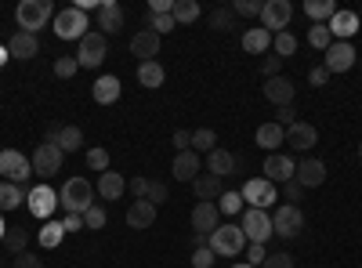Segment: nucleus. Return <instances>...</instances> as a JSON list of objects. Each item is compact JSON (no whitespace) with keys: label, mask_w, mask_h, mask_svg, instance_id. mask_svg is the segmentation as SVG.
I'll return each instance as SVG.
<instances>
[{"label":"nucleus","mask_w":362,"mask_h":268,"mask_svg":"<svg viewBox=\"0 0 362 268\" xmlns=\"http://www.w3.org/2000/svg\"><path fill=\"white\" fill-rule=\"evenodd\" d=\"M58 206H66V214H87L95 206V185L87 177H66L58 189Z\"/></svg>","instance_id":"1"},{"label":"nucleus","mask_w":362,"mask_h":268,"mask_svg":"<svg viewBox=\"0 0 362 268\" xmlns=\"http://www.w3.org/2000/svg\"><path fill=\"white\" fill-rule=\"evenodd\" d=\"M51 18H54V4H51V0H22V4L15 8L18 29H22V33H33V37L40 33Z\"/></svg>","instance_id":"2"},{"label":"nucleus","mask_w":362,"mask_h":268,"mask_svg":"<svg viewBox=\"0 0 362 268\" xmlns=\"http://www.w3.org/2000/svg\"><path fill=\"white\" fill-rule=\"evenodd\" d=\"M51 25H54V37H58V40H76V44H80V40L90 33L87 15H83L80 8H62V11H54Z\"/></svg>","instance_id":"3"},{"label":"nucleus","mask_w":362,"mask_h":268,"mask_svg":"<svg viewBox=\"0 0 362 268\" xmlns=\"http://www.w3.org/2000/svg\"><path fill=\"white\" fill-rule=\"evenodd\" d=\"M300 228H305V214H300L297 203H283L272 211V235H279V240H297Z\"/></svg>","instance_id":"4"},{"label":"nucleus","mask_w":362,"mask_h":268,"mask_svg":"<svg viewBox=\"0 0 362 268\" xmlns=\"http://www.w3.org/2000/svg\"><path fill=\"white\" fill-rule=\"evenodd\" d=\"M210 250L218 257H239L247 250V235L239 225H218V232L210 235Z\"/></svg>","instance_id":"5"},{"label":"nucleus","mask_w":362,"mask_h":268,"mask_svg":"<svg viewBox=\"0 0 362 268\" xmlns=\"http://www.w3.org/2000/svg\"><path fill=\"white\" fill-rule=\"evenodd\" d=\"M105 54H109V40L102 37V33H90L76 44V62H80V69H95V66H102L105 62Z\"/></svg>","instance_id":"6"},{"label":"nucleus","mask_w":362,"mask_h":268,"mask_svg":"<svg viewBox=\"0 0 362 268\" xmlns=\"http://www.w3.org/2000/svg\"><path fill=\"white\" fill-rule=\"evenodd\" d=\"M239 228H243L247 243H268V235H272V214L268 211H257V206H247L243 218H239Z\"/></svg>","instance_id":"7"},{"label":"nucleus","mask_w":362,"mask_h":268,"mask_svg":"<svg viewBox=\"0 0 362 268\" xmlns=\"http://www.w3.org/2000/svg\"><path fill=\"white\" fill-rule=\"evenodd\" d=\"M62 160H66V153H62L58 145H47V141H40V145L33 148V156H29L37 177H54L58 170H62Z\"/></svg>","instance_id":"8"},{"label":"nucleus","mask_w":362,"mask_h":268,"mask_svg":"<svg viewBox=\"0 0 362 268\" xmlns=\"http://www.w3.org/2000/svg\"><path fill=\"white\" fill-rule=\"evenodd\" d=\"M293 18V4L290 0H264V8H261V29H268L272 37L283 33V29L290 25Z\"/></svg>","instance_id":"9"},{"label":"nucleus","mask_w":362,"mask_h":268,"mask_svg":"<svg viewBox=\"0 0 362 268\" xmlns=\"http://www.w3.org/2000/svg\"><path fill=\"white\" fill-rule=\"evenodd\" d=\"M0 174H4V182L22 185L25 177L33 174V163H29V156L15 153V148H4V153H0Z\"/></svg>","instance_id":"10"},{"label":"nucleus","mask_w":362,"mask_h":268,"mask_svg":"<svg viewBox=\"0 0 362 268\" xmlns=\"http://www.w3.org/2000/svg\"><path fill=\"white\" fill-rule=\"evenodd\" d=\"M25 206H29V214H33V218L47 221V218L54 214V206H58V192H54L51 185H37V189H29Z\"/></svg>","instance_id":"11"},{"label":"nucleus","mask_w":362,"mask_h":268,"mask_svg":"<svg viewBox=\"0 0 362 268\" xmlns=\"http://www.w3.org/2000/svg\"><path fill=\"white\" fill-rule=\"evenodd\" d=\"M355 44H344V40H334L329 44V51H326V58H322V69L326 73H348L351 66H355Z\"/></svg>","instance_id":"12"},{"label":"nucleus","mask_w":362,"mask_h":268,"mask_svg":"<svg viewBox=\"0 0 362 268\" xmlns=\"http://www.w3.org/2000/svg\"><path fill=\"white\" fill-rule=\"evenodd\" d=\"M276 185L268 182V177H250V182L243 185V203L257 206V211H268V203H276Z\"/></svg>","instance_id":"13"},{"label":"nucleus","mask_w":362,"mask_h":268,"mask_svg":"<svg viewBox=\"0 0 362 268\" xmlns=\"http://www.w3.org/2000/svg\"><path fill=\"white\" fill-rule=\"evenodd\" d=\"M358 15L355 11H348V8H337V15L326 22V29H329V37L334 40H344V44H351V37L358 33Z\"/></svg>","instance_id":"14"},{"label":"nucleus","mask_w":362,"mask_h":268,"mask_svg":"<svg viewBox=\"0 0 362 268\" xmlns=\"http://www.w3.org/2000/svg\"><path fill=\"white\" fill-rule=\"evenodd\" d=\"M293 174H297V163L290 156H283V153H268L264 156V177L272 185H276V182H283V185L293 182Z\"/></svg>","instance_id":"15"},{"label":"nucleus","mask_w":362,"mask_h":268,"mask_svg":"<svg viewBox=\"0 0 362 268\" xmlns=\"http://www.w3.org/2000/svg\"><path fill=\"white\" fill-rule=\"evenodd\" d=\"M264 98H268L272 105H276V109L293 105L297 87H293V80H286V76H272V80H264Z\"/></svg>","instance_id":"16"},{"label":"nucleus","mask_w":362,"mask_h":268,"mask_svg":"<svg viewBox=\"0 0 362 268\" xmlns=\"http://www.w3.org/2000/svg\"><path fill=\"white\" fill-rule=\"evenodd\" d=\"M95 15H98V29H102V37H105V33H119V29H124V18H127L124 4H116V0H102Z\"/></svg>","instance_id":"17"},{"label":"nucleus","mask_w":362,"mask_h":268,"mask_svg":"<svg viewBox=\"0 0 362 268\" xmlns=\"http://www.w3.org/2000/svg\"><path fill=\"white\" fill-rule=\"evenodd\" d=\"M297 185L300 189H319L322 182H326V163L322 160H315V156H308V160H300L297 163Z\"/></svg>","instance_id":"18"},{"label":"nucleus","mask_w":362,"mask_h":268,"mask_svg":"<svg viewBox=\"0 0 362 268\" xmlns=\"http://www.w3.org/2000/svg\"><path fill=\"white\" fill-rule=\"evenodd\" d=\"M131 54L141 58V62H156V54H160V37L153 33V29H138V33L131 37Z\"/></svg>","instance_id":"19"},{"label":"nucleus","mask_w":362,"mask_h":268,"mask_svg":"<svg viewBox=\"0 0 362 268\" xmlns=\"http://www.w3.org/2000/svg\"><path fill=\"white\" fill-rule=\"evenodd\" d=\"M218 221H221L218 203H196V206H192V228H196V232L214 235V232H218Z\"/></svg>","instance_id":"20"},{"label":"nucleus","mask_w":362,"mask_h":268,"mask_svg":"<svg viewBox=\"0 0 362 268\" xmlns=\"http://www.w3.org/2000/svg\"><path fill=\"white\" fill-rule=\"evenodd\" d=\"M199 170H203V160H199V153H177L174 156V163H170V174L177 177V182H196L199 177Z\"/></svg>","instance_id":"21"},{"label":"nucleus","mask_w":362,"mask_h":268,"mask_svg":"<svg viewBox=\"0 0 362 268\" xmlns=\"http://www.w3.org/2000/svg\"><path fill=\"white\" fill-rule=\"evenodd\" d=\"M156 214H160V206L145 203V199H134V203L127 206V228H134V232H141V228H153Z\"/></svg>","instance_id":"22"},{"label":"nucleus","mask_w":362,"mask_h":268,"mask_svg":"<svg viewBox=\"0 0 362 268\" xmlns=\"http://www.w3.org/2000/svg\"><path fill=\"white\" fill-rule=\"evenodd\" d=\"M37 51H40V37H33V33H11V40H8V54L11 58H18V62H29V58H37Z\"/></svg>","instance_id":"23"},{"label":"nucleus","mask_w":362,"mask_h":268,"mask_svg":"<svg viewBox=\"0 0 362 268\" xmlns=\"http://www.w3.org/2000/svg\"><path fill=\"white\" fill-rule=\"evenodd\" d=\"M315 141H319V131H315L312 124H305V120H297L293 127H286V145H293L297 153H308V148H315Z\"/></svg>","instance_id":"24"},{"label":"nucleus","mask_w":362,"mask_h":268,"mask_svg":"<svg viewBox=\"0 0 362 268\" xmlns=\"http://www.w3.org/2000/svg\"><path fill=\"white\" fill-rule=\"evenodd\" d=\"M192 192H196L199 203H214V199H221V192H225V177H218V174H199L196 182H192Z\"/></svg>","instance_id":"25"},{"label":"nucleus","mask_w":362,"mask_h":268,"mask_svg":"<svg viewBox=\"0 0 362 268\" xmlns=\"http://www.w3.org/2000/svg\"><path fill=\"white\" fill-rule=\"evenodd\" d=\"M235 167H243V160H235L228 148H214V153H206V174L228 177V174H235Z\"/></svg>","instance_id":"26"},{"label":"nucleus","mask_w":362,"mask_h":268,"mask_svg":"<svg viewBox=\"0 0 362 268\" xmlns=\"http://www.w3.org/2000/svg\"><path fill=\"white\" fill-rule=\"evenodd\" d=\"M119 91H124V83H119L116 76H109V73H105V76H98V80H95V87H90V98H95L98 105H112V102L119 98Z\"/></svg>","instance_id":"27"},{"label":"nucleus","mask_w":362,"mask_h":268,"mask_svg":"<svg viewBox=\"0 0 362 268\" xmlns=\"http://www.w3.org/2000/svg\"><path fill=\"white\" fill-rule=\"evenodd\" d=\"M254 141L264 148V153H272V148L286 145V131H283L279 124H261V127H257V134H254Z\"/></svg>","instance_id":"28"},{"label":"nucleus","mask_w":362,"mask_h":268,"mask_svg":"<svg viewBox=\"0 0 362 268\" xmlns=\"http://www.w3.org/2000/svg\"><path fill=\"white\" fill-rule=\"evenodd\" d=\"M124 189H127L124 174H116V170L98 174V196H102V199H119V196H124Z\"/></svg>","instance_id":"29"},{"label":"nucleus","mask_w":362,"mask_h":268,"mask_svg":"<svg viewBox=\"0 0 362 268\" xmlns=\"http://www.w3.org/2000/svg\"><path fill=\"white\" fill-rule=\"evenodd\" d=\"M199 15H203V8L196 0H174V8H170L174 25H192V22H199Z\"/></svg>","instance_id":"30"},{"label":"nucleus","mask_w":362,"mask_h":268,"mask_svg":"<svg viewBox=\"0 0 362 268\" xmlns=\"http://www.w3.org/2000/svg\"><path fill=\"white\" fill-rule=\"evenodd\" d=\"M268 47H272V33H268V29H247V33H243V51L247 54H268Z\"/></svg>","instance_id":"31"},{"label":"nucleus","mask_w":362,"mask_h":268,"mask_svg":"<svg viewBox=\"0 0 362 268\" xmlns=\"http://www.w3.org/2000/svg\"><path fill=\"white\" fill-rule=\"evenodd\" d=\"M163 80H167V73H163V66H160V62H141V66H138V83H141V87H148V91L163 87Z\"/></svg>","instance_id":"32"},{"label":"nucleus","mask_w":362,"mask_h":268,"mask_svg":"<svg viewBox=\"0 0 362 268\" xmlns=\"http://www.w3.org/2000/svg\"><path fill=\"white\" fill-rule=\"evenodd\" d=\"M22 203H25L22 185H15V182H0V214H4V211H15V206H22Z\"/></svg>","instance_id":"33"},{"label":"nucleus","mask_w":362,"mask_h":268,"mask_svg":"<svg viewBox=\"0 0 362 268\" xmlns=\"http://www.w3.org/2000/svg\"><path fill=\"white\" fill-rule=\"evenodd\" d=\"M305 15L312 18V25L315 22H329V18H334L337 15V4H334V0H308V4H305Z\"/></svg>","instance_id":"34"},{"label":"nucleus","mask_w":362,"mask_h":268,"mask_svg":"<svg viewBox=\"0 0 362 268\" xmlns=\"http://www.w3.org/2000/svg\"><path fill=\"white\" fill-rule=\"evenodd\" d=\"M62 235H66L62 221H47V225L40 228V235H37V240H40V247H44V250H54L58 243H62Z\"/></svg>","instance_id":"35"},{"label":"nucleus","mask_w":362,"mask_h":268,"mask_svg":"<svg viewBox=\"0 0 362 268\" xmlns=\"http://www.w3.org/2000/svg\"><path fill=\"white\" fill-rule=\"evenodd\" d=\"M80 145H83V131L80 127H62L58 131V148H62V153H80Z\"/></svg>","instance_id":"36"},{"label":"nucleus","mask_w":362,"mask_h":268,"mask_svg":"<svg viewBox=\"0 0 362 268\" xmlns=\"http://www.w3.org/2000/svg\"><path fill=\"white\" fill-rule=\"evenodd\" d=\"M272 47H276L279 58H293V54H297V37L290 33V29H283V33L272 37Z\"/></svg>","instance_id":"37"},{"label":"nucleus","mask_w":362,"mask_h":268,"mask_svg":"<svg viewBox=\"0 0 362 268\" xmlns=\"http://www.w3.org/2000/svg\"><path fill=\"white\" fill-rule=\"evenodd\" d=\"M210 29H218V33L235 29V11L232 8H214V11H210Z\"/></svg>","instance_id":"38"},{"label":"nucleus","mask_w":362,"mask_h":268,"mask_svg":"<svg viewBox=\"0 0 362 268\" xmlns=\"http://www.w3.org/2000/svg\"><path fill=\"white\" fill-rule=\"evenodd\" d=\"M214 145H218V134L210 127L192 131V153H214Z\"/></svg>","instance_id":"39"},{"label":"nucleus","mask_w":362,"mask_h":268,"mask_svg":"<svg viewBox=\"0 0 362 268\" xmlns=\"http://www.w3.org/2000/svg\"><path fill=\"white\" fill-rule=\"evenodd\" d=\"M308 44H312L315 51H329V44H334V37H329V29H326L322 22H315V25L308 29Z\"/></svg>","instance_id":"40"},{"label":"nucleus","mask_w":362,"mask_h":268,"mask_svg":"<svg viewBox=\"0 0 362 268\" xmlns=\"http://www.w3.org/2000/svg\"><path fill=\"white\" fill-rule=\"evenodd\" d=\"M218 211H221V214H228V218H235L239 211H243V192H221Z\"/></svg>","instance_id":"41"},{"label":"nucleus","mask_w":362,"mask_h":268,"mask_svg":"<svg viewBox=\"0 0 362 268\" xmlns=\"http://www.w3.org/2000/svg\"><path fill=\"white\" fill-rule=\"evenodd\" d=\"M87 167L98 170V174H105V170H109V148H102V145L87 148Z\"/></svg>","instance_id":"42"},{"label":"nucleus","mask_w":362,"mask_h":268,"mask_svg":"<svg viewBox=\"0 0 362 268\" xmlns=\"http://www.w3.org/2000/svg\"><path fill=\"white\" fill-rule=\"evenodd\" d=\"M4 243H8V250L18 257V254H25V243H29V232L25 228H8V235H4Z\"/></svg>","instance_id":"43"},{"label":"nucleus","mask_w":362,"mask_h":268,"mask_svg":"<svg viewBox=\"0 0 362 268\" xmlns=\"http://www.w3.org/2000/svg\"><path fill=\"white\" fill-rule=\"evenodd\" d=\"M261 0H235V4H232V11H235V18H261Z\"/></svg>","instance_id":"44"},{"label":"nucleus","mask_w":362,"mask_h":268,"mask_svg":"<svg viewBox=\"0 0 362 268\" xmlns=\"http://www.w3.org/2000/svg\"><path fill=\"white\" fill-rule=\"evenodd\" d=\"M141 199L153 203V206L167 203V185H163V182H145V196H141Z\"/></svg>","instance_id":"45"},{"label":"nucleus","mask_w":362,"mask_h":268,"mask_svg":"<svg viewBox=\"0 0 362 268\" xmlns=\"http://www.w3.org/2000/svg\"><path fill=\"white\" fill-rule=\"evenodd\" d=\"M76 73H80L76 58H54V76H58V80H69V76H76Z\"/></svg>","instance_id":"46"},{"label":"nucleus","mask_w":362,"mask_h":268,"mask_svg":"<svg viewBox=\"0 0 362 268\" xmlns=\"http://www.w3.org/2000/svg\"><path fill=\"white\" fill-rule=\"evenodd\" d=\"M105 211H102V206H90V211L83 214V228H90V232H98V228H105Z\"/></svg>","instance_id":"47"},{"label":"nucleus","mask_w":362,"mask_h":268,"mask_svg":"<svg viewBox=\"0 0 362 268\" xmlns=\"http://www.w3.org/2000/svg\"><path fill=\"white\" fill-rule=\"evenodd\" d=\"M148 29H153L156 37H163V33H170V29H177V25H174L170 15H148Z\"/></svg>","instance_id":"48"},{"label":"nucleus","mask_w":362,"mask_h":268,"mask_svg":"<svg viewBox=\"0 0 362 268\" xmlns=\"http://www.w3.org/2000/svg\"><path fill=\"white\" fill-rule=\"evenodd\" d=\"M214 250H210V247H196L192 250V268H214Z\"/></svg>","instance_id":"49"},{"label":"nucleus","mask_w":362,"mask_h":268,"mask_svg":"<svg viewBox=\"0 0 362 268\" xmlns=\"http://www.w3.org/2000/svg\"><path fill=\"white\" fill-rule=\"evenodd\" d=\"M261 268H297V264H293V257L286 250H279V254H268Z\"/></svg>","instance_id":"50"},{"label":"nucleus","mask_w":362,"mask_h":268,"mask_svg":"<svg viewBox=\"0 0 362 268\" xmlns=\"http://www.w3.org/2000/svg\"><path fill=\"white\" fill-rule=\"evenodd\" d=\"M279 69H283V58H279V54H264V58H261V73H264L268 80L279 76Z\"/></svg>","instance_id":"51"},{"label":"nucleus","mask_w":362,"mask_h":268,"mask_svg":"<svg viewBox=\"0 0 362 268\" xmlns=\"http://www.w3.org/2000/svg\"><path fill=\"white\" fill-rule=\"evenodd\" d=\"M272 124H279L283 131H286V127H293V124H297V109H293V105H283V109H276V120H272Z\"/></svg>","instance_id":"52"},{"label":"nucleus","mask_w":362,"mask_h":268,"mask_svg":"<svg viewBox=\"0 0 362 268\" xmlns=\"http://www.w3.org/2000/svg\"><path fill=\"white\" fill-rule=\"evenodd\" d=\"M264 257H268V250H264V243H247V264H254V268H261V264H264Z\"/></svg>","instance_id":"53"},{"label":"nucleus","mask_w":362,"mask_h":268,"mask_svg":"<svg viewBox=\"0 0 362 268\" xmlns=\"http://www.w3.org/2000/svg\"><path fill=\"white\" fill-rule=\"evenodd\" d=\"M170 141H174V148H177V153H189V148H192V131H181V127H177Z\"/></svg>","instance_id":"54"},{"label":"nucleus","mask_w":362,"mask_h":268,"mask_svg":"<svg viewBox=\"0 0 362 268\" xmlns=\"http://www.w3.org/2000/svg\"><path fill=\"white\" fill-rule=\"evenodd\" d=\"M15 268H44V261H40L37 254H29V250H25V254L15 257Z\"/></svg>","instance_id":"55"},{"label":"nucleus","mask_w":362,"mask_h":268,"mask_svg":"<svg viewBox=\"0 0 362 268\" xmlns=\"http://www.w3.org/2000/svg\"><path fill=\"white\" fill-rule=\"evenodd\" d=\"M283 196H286V203H300V196H305V189L297 185V177H293V182H286V185H283Z\"/></svg>","instance_id":"56"},{"label":"nucleus","mask_w":362,"mask_h":268,"mask_svg":"<svg viewBox=\"0 0 362 268\" xmlns=\"http://www.w3.org/2000/svg\"><path fill=\"white\" fill-rule=\"evenodd\" d=\"M170 8H174V0H153V4H148V15H170Z\"/></svg>","instance_id":"57"},{"label":"nucleus","mask_w":362,"mask_h":268,"mask_svg":"<svg viewBox=\"0 0 362 268\" xmlns=\"http://www.w3.org/2000/svg\"><path fill=\"white\" fill-rule=\"evenodd\" d=\"M62 228H66V232H80V228H83V214H66Z\"/></svg>","instance_id":"58"},{"label":"nucleus","mask_w":362,"mask_h":268,"mask_svg":"<svg viewBox=\"0 0 362 268\" xmlns=\"http://www.w3.org/2000/svg\"><path fill=\"white\" fill-rule=\"evenodd\" d=\"M326 76H329V73H326V69H322V66H315V69H312V73H308V80H312V83H315V87H322V83H326Z\"/></svg>","instance_id":"59"},{"label":"nucleus","mask_w":362,"mask_h":268,"mask_svg":"<svg viewBox=\"0 0 362 268\" xmlns=\"http://www.w3.org/2000/svg\"><path fill=\"white\" fill-rule=\"evenodd\" d=\"M192 247H210V235H203V232H192Z\"/></svg>","instance_id":"60"},{"label":"nucleus","mask_w":362,"mask_h":268,"mask_svg":"<svg viewBox=\"0 0 362 268\" xmlns=\"http://www.w3.org/2000/svg\"><path fill=\"white\" fill-rule=\"evenodd\" d=\"M4 62H8V47H4V44H0V66H4Z\"/></svg>","instance_id":"61"},{"label":"nucleus","mask_w":362,"mask_h":268,"mask_svg":"<svg viewBox=\"0 0 362 268\" xmlns=\"http://www.w3.org/2000/svg\"><path fill=\"white\" fill-rule=\"evenodd\" d=\"M4 235H8V225H4V218H0V240H4Z\"/></svg>","instance_id":"62"},{"label":"nucleus","mask_w":362,"mask_h":268,"mask_svg":"<svg viewBox=\"0 0 362 268\" xmlns=\"http://www.w3.org/2000/svg\"><path fill=\"white\" fill-rule=\"evenodd\" d=\"M232 268H254V264H247V261H243V264H232Z\"/></svg>","instance_id":"63"},{"label":"nucleus","mask_w":362,"mask_h":268,"mask_svg":"<svg viewBox=\"0 0 362 268\" xmlns=\"http://www.w3.org/2000/svg\"><path fill=\"white\" fill-rule=\"evenodd\" d=\"M358 160H362V145H358Z\"/></svg>","instance_id":"64"}]
</instances>
